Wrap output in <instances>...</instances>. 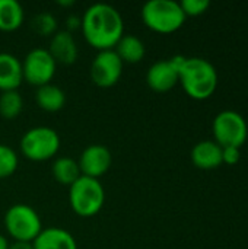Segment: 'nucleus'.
<instances>
[{"mask_svg":"<svg viewBox=\"0 0 248 249\" xmlns=\"http://www.w3.org/2000/svg\"><path fill=\"white\" fill-rule=\"evenodd\" d=\"M23 7L18 0H0V31L12 32L23 23Z\"/></svg>","mask_w":248,"mask_h":249,"instance_id":"18","label":"nucleus"},{"mask_svg":"<svg viewBox=\"0 0 248 249\" xmlns=\"http://www.w3.org/2000/svg\"><path fill=\"white\" fill-rule=\"evenodd\" d=\"M123 73V61L114 50L98 51L91 64V79L99 88L114 86Z\"/></svg>","mask_w":248,"mask_h":249,"instance_id":"9","label":"nucleus"},{"mask_svg":"<svg viewBox=\"0 0 248 249\" xmlns=\"http://www.w3.org/2000/svg\"><path fill=\"white\" fill-rule=\"evenodd\" d=\"M80 25H82L80 18H77V16H69L67 18V29H69V32H70V29L73 31L76 28H80Z\"/></svg>","mask_w":248,"mask_h":249,"instance_id":"25","label":"nucleus"},{"mask_svg":"<svg viewBox=\"0 0 248 249\" xmlns=\"http://www.w3.org/2000/svg\"><path fill=\"white\" fill-rule=\"evenodd\" d=\"M114 51L117 53L123 64L124 63L136 64L143 60L146 53L145 44L136 35H123L117 42V45L114 47Z\"/></svg>","mask_w":248,"mask_h":249,"instance_id":"17","label":"nucleus"},{"mask_svg":"<svg viewBox=\"0 0 248 249\" xmlns=\"http://www.w3.org/2000/svg\"><path fill=\"white\" fill-rule=\"evenodd\" d=\"M57 63L45 48L31 50L22 61L23 80L32 86H42L51 82L56 74Z\"/></svg>","mask_w":248,"mask_h":249,"instance_id":"8","label":"nucleus"},{"mask_svg":"<svg viewBox=\"0 0 248 249\" xmlns=\"http://www.w3.org/2000/svg\"><path fill=\"white\" fill-rule=\"evenodd\" d=\"M88 44L98 51L114 50L124 35V22L120 12L107 3H95L86 9L80 25Z\"/></svg>","mask_w":248,"mask_h":249,"instance_id":"1","label":"nucleus"},{"mask_svg":"<svg viewBox=\"0 0 248 249\" xmlns=\"http://www.w3.org/2000/svg\"><path fill=\"white\" fill-rule=\"evenodd\" d=\"M7 249H34L32 242H20V241H15L13 244H9Z\"/></svg>","mask_w":248,"mask_h":249,"instance_id":"26","label":"nucleus"},{"mask_svg":"<svg viewBox=\"0 0 248 249\" xmlns=\"http://www.w3.org/2000/svg\"><path fill=\"white\" fill-rule=\"evenodd\" d=\"M58 4H60V6H73L75 1H73V0H60Z\"/></svg>","mask_w":248,"mask_h":249,"instance_id":"28","label":"nucleus"},{"mask_svg":"<svg viewBox=\"0 0 248 249\" xmlns=\"http://www.w3.org/2000/svg\"><path fill=\"white\" fill-rule=\"evenodd\" d=\"M60 149V136L50 127H34L20 139V152L35 162L51 159Z\"/></svg>","mask_w":248,"mask_h":249,"instance_id":"6","label":"nucleus"},{"mask_svg":"<svg viewBox=\"0 0 248 249\" xmlns=\"http://www.w3.org/2000/svg\"><path fill=\"white\" fill-rule=\"evenodd\" d=\"M31 26L41 36H48V35L53 36L57 32V20L48 12H41L37 16H34Z\"/></svg>","mask_w":248,"mask_h":249,"instance_id":"21","label":"nucleus"},{"mask_svg":"<svg viewBox=\"0 0 248 249\" xmlns=\"http://www.w3.org/2000/svg\"><path fill=\"white\" fill-rule=\"evenodd\" d=\"M178 83H181L184 92L190 98L203 101L215 93L218 88V71L205 58L186 57L180 67Z\"/></svg>","mask_w":248,"mask_h":249,"instance_id":"2","label":"nucleus"},{"mask_svg":"<svg viewBox=\"0 0 248 249\" xmlns=\"http://www.w3.org/2000/svg\"><path fill=\"white\" fill-rule=\"evenodd\" d=\"M77 163H79L80 174L83 177L99 179L111 168L113 156H111V152L107 146L91 144L82 152Z\"/></svg>","mask_w":248,"mask_h":249,"instance_id":"11","label":"nucleus"},{"mask_svg":"<svg viewBox=\"0 0 248 249\" xmlns=\"http://www.w3.org/2000/svg\"><path fill=\"white\" fill-rule=\"evenodd\" d=\"M23 109V99L18 90H6L0 95V115L4 120H15Z\"/></svg>","mask_w":248,"mask_h":249,"instance_id":"20","label":"nucleus"},{"mask_svg":"<svg viewBox=\"0 0 248 249\" xmlns=\"http://www.w3.org/2000/svg\"><path fill=\"white\" fill-rule=\"evenodd\" d=\"M140 15L143 23L158 34L175 32L186 20L180 3L174 0H149L143 4Z\"/></svg>","mask_w":248,"mask_h":249,"instance_id":"3","label":"nucleus"},{"mask_svg":"<svg viewBox=\"0 0 248 249\" xmlns=\"http://www.w3.org/2000/svg\"><path fill=\"white\" fill-rule=\"evenodd\" d=\"M18 169V155L6 144H0V179L9 178Z\"/></svg>","mask_w":248,"mask_h":249,"instance_id":"22","label":"nucleus"},{"mask_svg":"<svg viewBox=\"0 0 248 249\" xmlns=\"http://www.w3.org/2000/svg\"><path fill=\"white\" fill-rule=\"evenodd\" d=\"M9 248V242L6 241V238L3 235H0V249H7Z\"/></svg>","mask_w":248,"mask_h":249,"instance_id":"27","label":"nucleus"},{"mask_svg":"<svg viewBox=\"0 0 248 249\" xmlns=\"http://www.w3.org/2000/svg\"><path fill=\"white\" fill-rule=\"evenodd\" d=\"M212 131L215 142L224 147H240L246 143L248 136V127L244 117L237 111H222L219 112L212 124Z\"/></svg>","mask_w":248,"mask_h":249,"instance_id":"7","label":"nucleus"},{"mask_svg":"<svg viewBox=\"0 0 248 249\" xmlns=\"http://www.w3.org/2000/svg\"><path fill=\"white\" fill-rule=\"evenodd\" d=\"M4 228L13 241L20 242H34L42 231L38 213L26 204H15L7 209Z\"/></svg>","mask_w":248,"mask_h":249,"instance_id":"5","label":"nucleus"},{"mask_svg":"<svg viewBox=\"0 0 248 249\" xmlns=\"http://www.w3.org/2000/svg\"><path fill=\"white\" fill-rule=\"evenodd\" d=\"M22 82V61L10 53H0V90H18Z\"/></svg>","mask_w":248,"mask_h":249,"instance_id":"14","label":"nucleus"},{"mask_svg":"<svg viewBox=\"0 0 248 249\" xmlns=\"http://www.w3.org/2000/svg\"><path fill=\"white\" fill-rule=\"evenodd\" d=\"M241 159L240 147H224L222 149V160L228 165H237Z\"/></svg>","mask_w":248,"mask_h":249,"instance_id":"24","label":"nucleus"},{"mask_svg":"<svg viewBox=\"0 0 248 249\" xmlns=\"http://www.w3.org/2000/svg\"><path fill=\"white\" fill-rule=\"evenodd\" d=\"M69 203L72 210L80 217H92L98 214L105 203V191L99 179L80 177L70 185Z\"/></svg>","mask_w":248,"mask_h":249,"instance_id":"4","label":"nucleus"},{"mask_svg":"<svg viewBox=\"0 0 248 249\" xmlns=\"http://www.w3.org/2000/svg\"><path fill=\"white\" fill-rule=\"evenodd\" d=\"M48 53L58 64H73L77 58V44L69 31H57L50 41Z\"/></svg>","mask_w":248,"mask_h":249,"instance_id":"12","label":"nucleus"},{"mask_svg":"<svg viewBox=\"0 0 248 249\" xmlns=\"http://www.w3.org/2000/svg\"><path fill=\"white\" fill-rule=\"evenodd\" d=\"M32 245L34 249H77L72 233L61 228L42 229Z\"/></svg>","mask_w":248,"mask_h":249,"instance_id":"15","label":"nucleus"},{"mask_svg":"<svg viewBox=\"0 0 248 249\" xmlns=\"http://www.w3.org/2000/svg\"><path fill=\"white\" fill-rule=\"evenodd\" d=\"M51 171H53V177L57 182H60L63 185H69V187L82 177L77 160H75L72 158H66V156L54 160Z\"/></svg>","mask_w":248,"mask_h":249,"instance_id":"19","label":"nucleus"},{"mask_svg":"<svg viewBox=\"0 0 248 249\" xmlns=\"http://www.w3.org/2000/svg\"><path fill=\"white\" fill-rule=\"evenodd\" d=\"M186 18L187 16H200L203 15L209 6H210V1L209 0H183L180 3Z\"/></svg>","mask_w":248,"mask_h":249,"instance_id":"23","label":"nucleus"},{"mask_svg":"<svg viewBox=\"0 0 248 249\" xmlns=\"http://www.w3.org/2000/svg\"><path fill=\"white\" fill-rule=\"evenodd\" d=\"M191 162L199 169H215L224 163L222 160V147L215 140L199 142L191 149Z\"/></svg>","mask_w":248,"mask_h":249,"instance_id":"13","label":"nucleus"},{"mask_svg":"<svg viewBox=\"0 0 248 249\" xmlns=\"http://www.w3.org/2000/svg\"><path fill=\"white\" fill-rule=\"evenodd\" d=\"M35 101L41 109L47 112H57L66 104V93L61 88L53 83H47L37 89Z\"/></svg>","mask_w":248,"mask_h":249,"instance_id":"16","label":"nucleus"},{"mask_svg":"<svg viewBox=\"0 0 248 249\" xmlns=\"http://www.w3.org/2000/svg\"><path fill=\"white\" fill-rule=\"evenodd\" d=\"M186 57L175 55L171 60H161L153 63L146 73L148 86L158 92L164 93L171 90L180 80V67Z\"/></svg>","mask_w":248,"mask_h":249,"instance_id":"10","label":"nucleus"}]
</instances>
